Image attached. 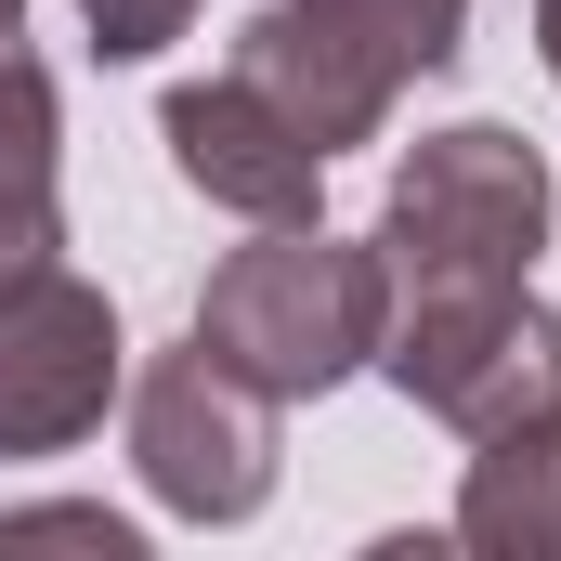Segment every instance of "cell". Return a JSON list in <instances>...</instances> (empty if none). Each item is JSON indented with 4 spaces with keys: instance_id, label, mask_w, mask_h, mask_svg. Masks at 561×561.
Instances as JSON below:
<instances>
[{
    "instance_id": "cell-11",
    "label": "cell",
    "mask_w": 561,
    "mask_h": 561,
    "mask_svg": "<svg viewBox=\"0 0 561 561\" xmlns=\"http://www.w3.org/2000/svg\"><path fill=\"white\" fill-rule=\"evenodd\" d=\"M53 249H66L53 170H0V275H26V262H53Z\"/></svg>"
},
{
    "instance_id": "cell-10",
    "label": "cell",
    "mask_w": 561,
    "mask_h": 561,
    "mask_svg": "<svg viewBox=\"0 0 561 561\" xmlns=\"http://www.w3.org/2000/svg\"><path fill=\"white\" fill-rule=\"evenodd\" d=\"M0 170H53V66L0 26Z\"/></svg>"
},
{
    "instance_id": "cell-15",
    "label": "cell",
    "mask_w": 561,
    "mask_h": 561,
    "mask_svg": "<svg viewBox=\"0 0 561 561\" xmlns=\"http://www.w3.org/2000/svg\"><path fill=\"white\" fill-rule=\"evenodd\" d=\"M13 13H26V0H0V26H13Z\"/></svg>"
},
{
    "instance_id": "cell-1",
    "label": "cell",
    "mask_w": 561,
    "mask_h": 561,
    "mask_svg": "<svg viewBox=\"0 0 561 561\" xmlns=\"http://www.w3.org/2000/svg\"><path fill=\"white\" fill-rule=\"evenodd\" d=\"M379 327H392L379 236H327V222H262V249H236L196 287V353H222L275 405H313L353 366H379Z\"/></svg>"
},
{
    "instance_id": "cell-8",
    "label": "cell",
    "mask_w": 561,
    "mask_h": 561,
    "mask_svg": "<svg viewBox=\"0 0 561 561\" xmlns=\"http://www.w3.org/2000/svg\"><path fill=\"white\" fill-rule=\"evenodd\" d=\"M457 549H483V561H561V419H523V431H496V444H470Z\"/></svg>"
},
{
    "instance_id": "cell-2",
    "label": "cell",
    "mask_w": 561,
    "mask_h": 561,
    "mask_svg": "<svg viewBox=\"0 0 561 561\" xmlns=\"http://www.w3.org/2000/svg\"><path fill=\"white\" fill-rule=\"evenodd\" d=\"M536 249H549V157L523 131H496V118L419 131V157L379 196L392 300H419V287H510V275H536Z\"/></svg>"
},
{
    "instance_id": "cell-4",
    "label": "cell",
    "mask_w": 561,
    "mask_h": 561,
    "mask_svg": "<svg viewBox=\"0 0 561 561\" xmlns=\"http://www.w3.org/2000/svg\"><path fill=\"white\" fill-rule=\"evenodd\" d=\"M131 470L183 523H249L275 496V392H249L222 353H144L131 366Z\"/></svg>"
},
{
    "instance_id": "cell-5",
    "label": "cell",
    "mask_w": 561,
    "mask_h": 561,
    "mask_svg": "<svg viewBox=\"0 0 561 561\" xmlns=\"http://www.w3.org/2000/svg\"><path fill=\"white\" fill-rule=\"evenodd\" d=\"M118 379H131V340H118V300L92 275H66V262L0 275V457L92 444Z\"/></svg>"
},
{
    "instance_id": "cell-9",
    "label": "cell",
    "mask_w": 561,
    "mask_h": 561,
    "mask_svg": "<svg viewBox=\"0 0 561 561\" xmlns=\"http://www.w3.org/2000/svg\"><path fill=\"white\" fill-rule=\"evenodd\" d=\"M313 13H327V26L392 79V92L431 79V66H457V26H470V0H313Z\"/></svg>"
},
{
    "instance_id": "cell-14",
    "label": "cell",
    "mask_w": 561,
    "mask_h": 561,
    "mask_svg": "<svg viewBox=\"0 0 561 561\" xmlns=\"http://www.w3.org/2000/svg\"><path fill=\"white\" fill-rule=\"evenodd\" d=\"M536 53H549V79H561V0H536Z\"/></svg>"
},
{
    "instance_id": "cell-13",
    "label": "cell",
    "mask_w": 561,
    "mask_h": 561,
    "mask_svg": "<svg viewBox=\"0 0 561 561\" xmlns=\"http://www.w3.org/2000/svg\"><path fill=\"white\" fill-rule=\"evenodd\" d=\"M79 26H92L105 66H144V53H170V39L196 26V0H79Z\"/></svg>"
},
{
    "instance_id": "cell-7",
    "label": "cell",
    "mask_w": 561,
    "mask_h": 561,
    "mask_svg": "<svg viewBox=\"0 0 561 561\" xmlns=\"http://www.w3.org/2000/svg\"><path fill=\"white\" fill-rule=\"evenodd\" d=\"M236 79H262L287 118H300L313 157H353V144H379V118H392V79H379L313 0H262V13L236 26Z\"/></svg>"
},
{
    "instance_id": "cell-6",
    "label": "cell",
    "mask_w": 561,
    "mask_h": 561,
    "mask_svg": "<svg viewBox=\"0 0 561 561\" xmlns=\"http://www.w3.org/2000/svg\"><path fill=\"white\" fill-rule=\"evenodd\" d=\"M157 144H170V170L209 196V209H249V222H313V183H327V157L300 144L262 79H183L170 105H157Z\"/></svg>"
},
{
    "instance_id": "cell-3",
    "label": "cell",
    "mask_w": 561,
    "mask_h": 561,
    "mask_svg": "<svg viewBox=\"0 0 561 561\" xmlns=\"http://www.w3.org/2000/svg\"><path fill=\"white\" fill-rule=\"evenodd\" d=\"M379 379H392L419 419L496 444V431H523V419H561V313L536 300V275H510V287H419V300H392V327H379Z\"/></svg>"
},
{
    "instance_id": "cell-12",
    "label": "cell",
    "mask_w": 561,
    "mask_h": 561,
    "mask_svg": "<svg viewBox=\"0 0 561 561\" xmlns=\"http://www.w3.org/2000/svg\"><path fill=\"white\" fill-rule=\"evenodd\" d=\"M0 549H105V561H131L144 536L118 523V510H79V496H53V510H0Z\"/></svg>"
}]
</instances>
